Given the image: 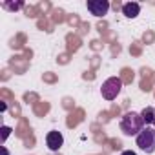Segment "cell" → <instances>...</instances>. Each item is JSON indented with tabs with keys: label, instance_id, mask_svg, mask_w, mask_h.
I'll return each instance as SVG.
<instances>
[{
	"label": "cell",
	"instance_id": "obj_1",
	"mask_svg": "<svg viewBox=\"0 0 155 155\" xmlns=\"http://www.w3.org/2000/svg\"><path fill=\"white\" fill-rule=\"evenodd\" d=\"M144 130V120L140 117V113L137 111H128L124 113V117L120 119V131L128 137H137L140 131Z\"/></svg>",
	"mask_w": 155,
	"mask_h": 155
},
{
	"label": "cell",
	"instance_id": "obj_2",
	"mask_svg": "<svg viewBox=\"0 0 155 155\" xmlns=\"http://www.w3.org/2000/svg\"><path fill=\"white\" fill-rule=\"evenodd\" d=\"M137 146H139L144 153H153V151H155V130L146 126V128L137 135Z\"/></svg>",
	"mask_w": 155,
	"mask_h": 155
},
{
	"label": "cell",
	"instance_id": "obj_3",
	"mask_svg": "<svg viewBox=\"0 0 155 155\" xmlns=\"http://www.w3.org/2000/svg\"><path fill=\"white\" fill-rule=\"evenodd\" d=\"M120 90H122V81L119 79V77H110V79H106L102 82L101 93H102V97L106 101H113V99H117Z\"/></svg>",
	"mask_w": 155,
	"mask_h": 155
},
{
	"label": "cell",
	"instance_id": "obj_4",
	"mask_svg": "<svg viewBox=\"0 0 155 155\" xmlns=\"http://www.w3.org/2000/svg\"><path fill=\"white\" fill-rule=\"evenodd\" d=\"M88 11L93 17H104L110 11V2L108 0H88Z\"/></svg>",
	"mask_w": 155,
	"mask_h": 155
},
{
	"label": "cell",
	"instance_id": "obj_5",
	"mask_svg": "<svg viewBox=\"0 0 155 155\" xmlns=\"http://www.w3.org/2000/svg\"><path fill=\"white\" fill-rule=\"evenodd\" d=\"M62 144H64V137H62V133L60 131H49L48 135H46V146L51 150V151H58L60 148H62Z\"/></svg>",
	"mask_w": 155,
	"mask_h": 155
},
{
	"label": "cell",
	"instance_id": "obj_6",
	"mask_svg": "<svg viewBox=\"0 0 155 155\" xmlns=\"http://www.w3.org/2000/svg\"><path fill=\"white\" fill-rule=\"evenodd\" d=\"M122 13H124L126 18H137L139 13H140V4H137V2H126L122 6Z\"/></svg>",
	"mask_w": 155,
	"mask_h": 155
},
{
	"label": "cell",
	"instance_id": "obj_7",
	"mask_svg": "<svg viewBox=\"0 0 155 155\" xmlns=\"http://www.w3.org/2000/svg\"><path fill=\"white\" fill-rule=\"evenodd\" d=\"M140 117L144 120V124H153V106H146L142 111H140Z\"/></svg>",
	"mask_w": 155,
	"mask_h": 155
},
{
	"label": "cell",
	"instance_id": "obj_8",
	"mask_svg": "<svg viewBox=\"0 0 155 155\" xmlns=\"http://www.w3.org/2000/svg\"><path fill=\"white\" fill-rule=\"evenodd\" d=\"M2 8H6V9H9V11H17V9H20V8H24V2H2Z\"/></svg>",
	"mask_w": 155,
	"mask_h": 155
},
{
	"label": "cell",
	"instance_id": "obj_9",
	"mask_svg": "<svg viewBox=\"0 0 155 155\" xmlns=\"http://www.w3.org/2000/svg\"><path fill=\"white\" fill-rule=\"evenodd\" d=\"M0 131H2V144H4V142L8 140V137L11 135V131H13V130H11L9 126H2V130H0Z\"/></svg>",
	"mask_w": 155,
	"mask_h": 155
},
{
	"label": "cell",
	"instance_id": "obj_10",
	"mask_svg": "<svg viewBox=\"0 0 155 155\" xmlns=\"http://www.w3.org/2000/svg\"><path fill=\"white\" fill-rule=\"evenodd\" d=\"M120 155H137V153H135V151H131V150H126V151H122Z\"/></svg>",
	"mask_w": 155,
	"mask_h": 155
},
{
	"label": "cell",
	"instance_id": "obj_11",
	"mask_svg": "<svg viewBox=\"0 0 155 155\" xmlns=\"http://www.w3.org/2000/svg\"><path fill=\"white\" fill-rule=\"evenodd\" d=\"M2 155H9V151H8V148H6V146H2Z\"/></svg>",
	"mask_w": 155,
	"mask_h": 155
},
{
	"label": "cell",
	"instance_id": "obj_12",
	"mask_svg": "<svg viewBox=\"0 0 155 155\" xmlns=\"http://www.w3.org/2000/svg\"><path fill=\"white\" fill-rule=\"evenodd\" d=\"M153 126H155V106H153Z\"/></svg>",
	"mask_w": 155,
	"mask_h": 155
}]
</instances>
